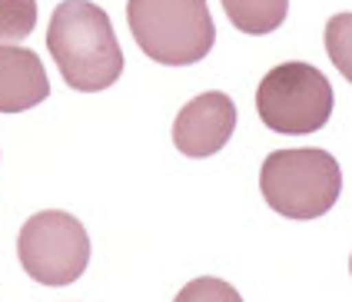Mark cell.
I'll list each match as a JSON object with an SVG mask.
<instances>
[{
	"label": "cell",
	"instance_id": "7a4b0ae2",
	"mask_svg": "<svg viewBox=\"0 0 352 302\" xmlns=\"http://www.w3.org/2000/svg\"><path fill=\"white\" fill-rule=\"evenodd\" d=\"M126 21L137 47L163 67L199 63L216 43L206 0H130Z\"/></svg>",
	"mask_w": 352,
	"mask_h": 302
},
{
	"label": "cell",
	"instance_id": "6da1fadb",
	"mask_svg": "<svg viewBox=\"0 0 352 302\" xmlns=\"http://www.w3.org/2000/svg\"><path fill=\"white\" fill-rule=\"evenodd\" d=\"M47 50L70 90L100 93L123 73V50L107 10L90 0H63L47 30Z\"/></svg>",
	"mask_w": 352,
	"mask_h": 302
},
{
	"label": "cell",
	"instance_id": "52a82bcc",
	"mask_svg": "<svg viewBox=\"0 0 352 302\" xmlns=\"http://www.w3.org/2000/svg\"><path fill=\"white\" fill-rule=\"evenodd\" d=\"M50 97L47 70L27 47H0V113H23Z\"/></svg>",
	"mask_w": 352,
	"mask_h": 302
},
{
	"label": "cell",
	"instance_id": "30bf717a",
	"mask_svg": "<svg viewBox=\"0 0 352 302\" xmlns=\"http://www.w3.org/2000/svg\"><path fill=\"white\" fill-rule=\"evenodd\" d=\"M173 302H243V296H239V292H236L226 279H216V276H199V279L186 282Z\"/></svg>",
	"mask_w": 352,
	"mask_h": 302
},
{
	"label": "cell",
	"instance_id": "8992f818",
	"mask_svg": "<svg viewBox=\"0 0 352 302\" xmlns=\"http://www.w3.org/2000/svg\"><path fill=\"white\" fill-rule=\"evenodd\" d=\"M236 130V103L226 93H199L173 120V146L190 160L219 153Z\"/></svg>",
	"mask_w": 352,
	"mask_h": 302
},
{
	"label": "cell",
	"instance_id": "5b68a950",
	"mask_svg": "<svg viewBox=\"0 0 352 302\" xmlns=\"http://www.w3.org/2000/svg\"><path fill=\"white\" fill-rule=\"evenodd\" d=\"M17 256L34 282L70 286L90 262V236L77 216L63 209H43L20 226Z\"/></svg>",
	"mask_w": 352,
	"mask_h": 302
},
{
	"label": "cell",
	"instance_id": "277c9868",
	"mask_svg": "<svg viewBox=\"0 0 352 302\" xmlns=\"http://www.w3.org/2000/svg\"><path fill=\"white\" fill-rule=\"evenodd\" d=\"M256 113L273 133H313L333 117V86L309 63H279L256 90Z\"/></svg>",
	"mask_w": 352,
	"mask_h": 302
},
{
	"label": "cell",
	"instance_id": "9c48e42d",
	"mask_svg": "<svg viewBox=\"0 0 352 302\" xmlns=\"http://www.w3.org/2000/svg\"><path fill=\"white\" fill-rule=\"evenodd\" d=\"M37 27V0H0V47H17Z\"/></svg>",
	"mask_w": 352,
	"mask_h": 302
},
{
	"label": "cell",
	"instance_id": "3957f363",
	"mask_svg": "<svg viewBox=\"0 0 352 302\" xmlns=\"http://www.w3.org/2000/svg\"><path fill=\"white\" fill-rule=\"evenodd\" d=\"M263 200L286 220H316L339 202L342 173L326 150H276L266 156Z\"/></svg>",
	"mask_w": 352,
	"mask_h": 302
},
{
	"label": "cell",
	"instance_id": "ba28073f",
	"mask_svg": "<svg viewBox=\"0 0 352 302\" xmlns=\"http://www.w3.org/2000/svg\"><path fill=\"white\" fill-rule=\"evenodd\" d=\"M223 10L243 34H273L289 14V0H223Z\"/></svg>",
	"mask_w": 352,
	"mask_h": 302
}]
</instances>
